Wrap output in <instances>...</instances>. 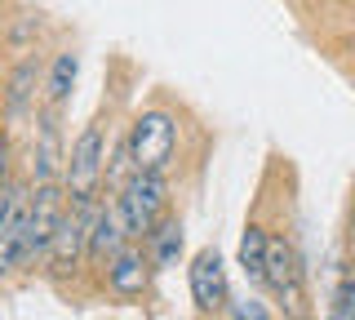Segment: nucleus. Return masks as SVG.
<instances>
[{
	"mask_svg": "<svg viewBox=\"0 0 355 320\" xmlns=\"http://www.w3.org/2000/svg\"><path fill=\"white\" fill-rule=\"evenodd\" d=\"M120 218H125L129 240H147L151 227L164 218V205H169V187H164V174L155 169H129L125 187L116 192Z\"/></svg>",
	"mask_w": 355,
	"mask_h": 320,
	"instance_id": "obj_1",
	"label": "nucleus"
},
{
	"mask_svg": "<svg viewBox=\"0 0 355 320\" xmlns=\"http://www.w3.org/2000/svg\"><path fill=\"white\" fill-rule=\"evenodd\" d=\"M103 178H107V151H103V125H85V134L67 151V201L71 205H98L103 201Z\"/></svg>",
	"mask_w": 355,
	"mask_h": 320,
	"instance_id": "obj_2",
	"label": "nucleus"
},
{
	"mask_svg": "<svg viewBox=\"0 0 355 320\" xmlns=\"http://www.w3.org/2000/svg\"><path fill=\"white\" fill-rule=\"evenodd\" d=\"M62 214H67V183L49 178V183H36V187H31L27 231H22V245H18V267L53 249V236H58Z\"/></svg>",
	"mask_w": 355,
	"mask_h": 320,
	"instance_id": "obj_3",
	"label": "nucleus"
},
{
	"mask_svg": "<svg viewBox=\"0 0 355 320\" xmlns=\"http://www.w3.org/2000/svg\"><path fill=\"white\" fill-rule=\"evenodd\" d=\"M129 169H155V174H164L169 169V160H173V147H178V125H173V116L169 112H142L138 120H133V129H129Z\"/></svg>",
	"mask_w": 355,
	"mask_h": 320,
	"instance_id": "obj_4",
	"label": "nucleus"
},
{
	"mask_svg": "<svg viewBox=\"0 0 355 320\" xmlns=\"http://www.w3.org/2000/svg\"><path fill=\"white\" fill-rule=\"evenodd\" d=\"M94 209L98 205H71L67 201V214H62L58 236H53V249H49V262H53L58 276H67L89 253V218H94Z\"/></svg>",
	"mask_w": 355,
	"mask_h": 320,
	"instance_id": "obj_5",
	"label": "nucleus"
},
{
	"mask_svg": "<svg viewBox=\"0 0 355 320\" xmlns=\"http://www.w3.org/2000/svg\"><path fill=\"white\" fill-rule=\"evenodd\" d=\"M191 298L200 312H222L227 307V267L218 249H200L191 262Z\"/></svg>",
	"mask_w": 355,
	"mask_h": 320,
	"instance_id": "obj_6",
	"label": "nucleus"
},
{
	"mask_svg": "<svg viewBox=\"0 0 355 320\" xmlns=\"http://www.w3.org/2000/svg\"><path fill=\"white\" fill-rule=\"evenodd\" d=\"M147 271H151V253L138 249V245H120L107 258V285L120 298H138L147 289Z\"/></svg>",
	"mask_w": 355,
	"mask_h": 320,
	"instance_id": "obj_7",
	"label": "nucleus"
},
{
	"mask_svg": "<svg viewBox=\"0 0 355 320\" xmlns=\"http://www.w3.org/2000/svg\"><path fill=\"white\" fill-rule=\"evenodd\" d=\"M27 201H31L27 187H9V201L0 209V276L18 267V245L27 231Z\"/></svg>",
	"mask_w": 355,
	"mask_h": 320,
	"instance_id": "obj_8",
	"label": "nucleus"
},
{
	"mask_svg": "<svg viewBox=\"0 0 355 320\" xmlns=\"http://www.w3.org/2000/svg\"><path fill=\"white\" fill-rule=\"evenodd\" d=\"M125 240H129V231H125V218H120V205L116 201H98L94 218H89V258L107 262Z\"/></svg>",
	"mask_w": 355,
	"mask_h": 320,
	"instance_id": "obj_9",
	"label": "nucleus"
},
{
	"mask_svg": "<svg viewBox=\"0 0 355 320\" xmlns=\"http://www.w3.org/2000/svg\"><path fill=\"white\" fill-rule=\"evenodd\" d=\"M266 285H271L275 294H284L288 303L297 298V289H302V267H297V249L288 245L284 236H271V245H266Z\"/></svg>",
	"mask_w": 355,
	"mask_h": 320,
	"instance_id": "obj_10",
	"label": "nucleus"
},
{
	"mask_svg": "<svg viewBox=\"0 0 355 320\" xmlns=\"http://www.w3.org/2000/svg\"><path fill=\"white\" fill-rule=\"evenodd\" d=\"M36 183H49L58 178V169H67V156H62V138H58V116L44 112L40 116V129H36Z\"/></svg>",
	"mask_w": 355,
	"mask_h": 320,
	"instance_id": "obj_11",
	"label": "nucleus"
},
{
	"mask_svg": "<svg viewBox=\"0 0 355 320\" xmlns=\"http://www.w3.org/2000/svg\"><path fill=\"white\" fill-rule=\"evenodd\" d=\"M142 245H147V253H151L155 267H173L178 253H182V227H178L173 218H160V223L151 227V236L142 240Z\"/></svg>",
	"mask_w": 355,
	"mask_h": 320,
	"instance_id": "obj_12",
	"label": "nucleus"
},
{
	"mask_svg": "<svg viewBox=\"0 0 355 320\" xmlns=\"http://www.w3.org/2000/svg\"><path fill=\"white\" fill-rule=\"evenodd\" d=\"M31 98H36V58H22L14 81H9V116H27L31 112Z\"/></svg>",
	"mask_w": 355,
	"mask_h": 320,
	"instance_id": "obj_13",
	"label": "nucleus"
},
{
	"mask_svg": "<svg viewBox=\"0 0 355 320\" xmlns=\"http://www.w3.org/2000/svg\"><path fill=\"white\" fill-rule=\"evenodd\" d=\"M266 245H271V236H266L262 227H249L240 240V267L249 280H262L266 276Z\"/></svg>",
	"mask_w": 355,
	"mask_h": 320,
	"instance_id": "obj_14",
	"label": "nucleus"
},
{
	"mask_svg": "<svg viewBox=\"0 0 355 320\" xmlns=\"http://www.w3.org/2000/svg\"><path fill=\"white\" fill-rule=\"evenodd\" d=\"M76 71H80V58H76V53H58V58H53V71H49V107L67 103V94H71V85H76Z\"/></svg>",
	"mask_w": 355,
	"mask_h": 320,
	"instance_id": "obj_15",
	"label": "nucleus"
},
{
	"mask_svg": "<svg viewBox=\"0 0 355 320\" xmlns=\"http://www.w3.org/2000/svg\"><path fill=\"white\" fill-rule=\"evenodd\" d=\"M342 320H355V276H347V285H342V294H338V307H333Z\"/></svg>",
	"mask_w": 355,
	"mask_h": 320,
	"instance_id": "obj_16",
	"label": "nucleus"
},
{
	"mask_svg": "<svg viewBox=\"0 0 355 320\" xmlns=\"http://www.w3.org/2000/svg\"><path fill=\"white\" fill-rule=\"evenodd\" d=\"M5 174H9V138H5V129H0V192H5Z\"/></svg>",
	"mask_w": 355,
	"mask_h": 320,
	"instance_id": "obj_17",
	"label": "nucleus"
},
{
	"mask_svg": "<svg viewBox=\"0 0 355 320\" xmlns=\"http://www.w3.org/2000/svg\"><path fill=\"white\" fill-rule=\"evenodd\" d=\"M231 316H266V307H231Z\"/></svg>",
	"mask_w": 355,
	"mask_h": 320,
	"instance_id": "obj_18",
	"label": "nucleus"
}]
</instances>
